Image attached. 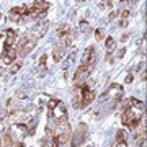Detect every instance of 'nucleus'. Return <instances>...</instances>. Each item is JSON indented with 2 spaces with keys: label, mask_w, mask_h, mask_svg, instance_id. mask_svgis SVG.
I'll return each mask as SVG.
<instances>
[{
  "label": "nucleus",
  "mask_w": 147,
  "mask_h": 147,
  "mask_svg": "<svg viewBox=\"0 0 147 147\" xmlns=\"http://www.w3.org/2000/svg\"><path fill=\"white\" fill-rule=\"evenodd\" d=\"M87 124H84V123H80L79 124V127L75 129V132H74V136H72V141H70V146L72 147H79V146H82L84 144V141H85V137H87Z\"/></svg>",
  "instance_id": "nucleus-1"
},
{
  "label": "nucleus",
  "mask_w": 147,
  "mask_h": 147,
  "mask_svg": "<svg viewBox=\"0 0 147 147\" xmlns=\"http://www.w3.org/2000/svg\"><path fill=\"white\" fill-rule=\"evenodd\" d=\"M92 69H93V65H87V64H82V65L77 67L75 75H74V80H75V85H77V87L82 85L85 80L88 79V74L92 72Z\"/></svg>",
  "instance_id": "nucleus-2"
},
{
  "label": "nucleus",
  "mask_w": 147,
  "mask_h": 147,
  "mask_svg": "<svg viewBox=\"0 0 147 147\" xmlns=\"http://www.w3.org/2000/svg\"><path fill=\"white\" fill-rule=\"evenodd\" d=\"M47 26H49V23H47V21H42V23H39V25H36L34 28L30 30L28 36H31L33 39H39V38H42L44 34H46Z\"/></svg>",
  "instance_id": "nucleus-3"
},
{
  "label": "nucleus",
  "mask_w": 147,
  "mask_h": 147,
  "mask_svg": "<svg viewBox=\"0 0 147 147\" xmlns=\"http://www.w3.org/2000/svg\"><path fill=\"white\" fill-rule=\"evenodd\" d=\"M36 46V39H33V38L28 36L26 41L23 42L21 46H18V54H21V56H26L28 53H31L33 47Z\"/></svg>",
  "instance_id": "nucleus-4"
},
{
  "label": "nucleus",
  "mask_w": 147,
  "mask_h": 147,
  "mask_svg": "<svg viewBox=\"0 0 147 147\" xmlns=\"http://www.w3.org/2000/svg\"><path fill=\"white\" fill-rule=\"evenodd\" d=\"M51 115L56 121H67V111H65V106L62 103H59L54 110H51Z\"/></svg>",
  "instance_id": "nucleus-5"
},
{
  "label": "nucleus",
  "mask_w": 147,
  "mask_h": 147,
  "mask_svg": "<svg viewBox=\"0 0 147 147\" xmlns=\"http://www.w3.org/2000/svg\"><path fill=\"white\" fill-rule=\"evenodd\" d=\"M49 8V3L46 0H34L31 7V11H46Z\"/></svg>",
  "instance_id": "nucleus-6"
},
{
  "label": "nucleus",
  "mask_w": 147,
  "mask_h": 147,
  "mask_svg": "<svg viewBox=\"0 0 147 147\" xmlns=\"http://www.w3.org/2000/svg\"><path fill=\"white\" fill-rule=\"evenodd\" d=\"M134 118H136V116L132 115L131 108H127V110L123 111V116H121V123H123L124 126H129V124H131V121L134 119Z\"/></svg>",
  "instance_id": "nucleus-7"
},
{
  "label": "nucleus",
  "mask_w": 147,
  "mask_h": 147,
  "mask_svg": "<svg viewBox=\"0 0 147 147\" xmlns=\"http://www.w3.org/2000/svg\"><path fill=\"white\" fill-rule=\"evenodd\" d=\"M15 39H16V33L13 31V30H8L7 31V39H5V51L8 49V47H11L13 46V42H15Z\"/></svg>",
  "instance_id": "nucleus-8"
},
{
  "label": "nucleus",
  "mask_w": 147,
  "mask_h": 147,
  "mask_svg": "<svg viewBox=\"0 0 147 147\" xmlns=\"http://www.w3.org/2000/svg\"><path fill=\"white\" fill-rule=\"evenodd\" d=\"M13 144H15V139H13V136H11L10 132L3 134V137H2V142H0V146H2V147H13Z\"/></svg>",
  "instance_id": "nucleus-9"
},
{
  "label": "nucleus",
  "mask_w": 147,
  "mask_h": 147,
  "mask_svg": "<svg viewBox=\"0 0 147 147\" xmlns=\"http://www.w3.org/2000/svg\"><path fill=\"white\" fill-rule=\"evenodd\" d=\"M93 100H95V92H93V90H85V92H84V98H82L84 106L85 105H90Z\"/></svg>",
  "instance_id": "nucleus-10"
},
{
  "label": "nucleus",
  "mask_w": 147,
  "mask_h": 147,
  "mask_svg": "<svg viewBox=\"0 0 147 147\" xmlns=\"http://www.w3.org/2000/svg\"><path fill=\"white\" fill-rule=\"evenodd\" d=\"M3 62L7 64V65H8V64H11L13 62V61H15V57H16V51H13V49H10V51H8V49H7V51H3Z\"/></svg>",
  "instance_id": "nucleus-11"
},
{
  "label": "nucleus",
  "mask_w": 147,
  "mask_h": 147,
  "mask_svg": "<svg viewBox=\"0 0 147 147\" xmlns=\"http://www.w3.org/2000/svg\"><path fill=\"white\" fill-rule=\"evenodd\" d=\"M28 115L25 111H15V113H11V119L15 121V123H23V121H26Z\"/></svg>",
  "instance_id": "nucleus-12"
},
{
  "label": "nucleus",
  "mask_w": 147,
  "mask_h": 147,
  "mask_svg": "<svg viewBox=\"0 0 147 147\" xmlns=\"http://www.w3.org/2000/svg\"><path fill=\"white\" fill-rule=\"evenodd\" d=\"M127 103H129V106H132L134 110H139V111L144 110V103H142V101H139L137 98H129V100H127Z\"/></svg>",
  "instance_id": "nucleus-13"
},
{
  "label": "nucleus",
  "mask_w": 147,
  "mask_h": 147,
  "mask_svg": "<svg viewBox=\"0 0 147 147\" xmlns=\"http://www.w3.org/2000/svg\"><path fill=\"white\" fill-rule=\"evenodd\" d=\"M36 126H38V121L36 119H30V123H28V126H26V134L33 136L34 131H36Z\"/></svg>",
  "instance_id": "nucleus-14"
},
{
  "label": "nucleus",
  "mask_w": 147,
  "mask_h": 147,
  "mask_svg": "<svg viewBox=\"0 0 147 147\" xmlns=\"http://www.w3.org/2000/svg\"><path fill=\"white\" fill-rule=\"evenodd\" d=\"M70 31H72V28L69 26V25H61V28L57 30L59 36H62V34H67V33H70Z\"/></svg>",
  "instance_id": "nucleus-15"
},
{
  "label": "nucleus",
  "mask_w": 147,
  "mask_h": 147,
  "mask_svg": "<svg viewBox=\"0 0 147 147\" xmlns=\"http://www.w3.org/2000/svg\"><path fill=\"white\" fill-rule=\"evenodd\" d=\"M74 59H75V53H72V54H70V56H69L67 59H65V62L62 64V67H64V69H69V67H70V65H72Z\"/></svg>",
  "instance_id": "nucleus-16"
},
{
  "label": "nucleus",
  "mask_w": 147,
  "mask_h": 147,
  "mask_svg": "<svg viewBox=\"0 0 147 147\" xmlns=\"http://www.w3.org/2000/svg\"><path fill=\"white\" fill-rule=\"evenodd\" d=\"M105 46H106V49H108V51H113V49H115V46H116L115 39H113V38H106Z\"/></svg>",
  "instance_id": "nucleus-17"
},
{
  "label": "nucleus",
  "mask_w": 147,
  "mask_h": 147,
  "mask_svg": "<svg viewBox=\"0 0 147 147\" xmlns=\"http://www.w3.org/2000/svg\"><path fill=\"white\" fill-rule=\"evenodd\" d=\"M116 144H124V131H118L116 132Z\"/></svg>",
  "instance_id": "nucleus-18"
},
{
  "label": "nucleus",
  "mask_w": 147,
  "mask_h": 147,
  "mask_svg": "<svg viewBox=\"0 0 147 147\" xmlns=\"http://www.w3.org/2000/svg\"><path fill=\"white\" fill-rule=\"evenodd\" d=\"M80 31L85 33V34L90 31V25L87 23V21H80Z\"/></svg>",
  "instance_id": "nucleus-19"
},
{
  "label": "nucleus",
  "mask_w": 147,
  "mask_h": 147,
  "mask_svg": "<svg viewBox=\"0 0 147 147\" xmlns=\"http://www.w3.org/2000/svg\"><path fill=\"white\" fill-rule=\"evenodd\" d=\"M21 69V64L20 62H11V67H10V74H16L18 70Z\"/></svg>",
  "instance_id": "nucleus-20"
},
{
  "label": "nucleus",
  "mask_w": 147,
  "mask_h": 147,
  "mask_svg": "<svg viewBox=\"0 0 147 147\" xmlns=\"http://www.w3.org/2000/svg\"><path fill=\"white\" fill-rule=\"evenodd\" d=\"M57 105H59V101H57V100H49V101H47V108H49V111L54 110V108H56Z\"/></svg>",
  "instance_id": "nucleus-21"
},
{
  "label": "nucleus",
  "mask_w": 147,
  "mask_h": 147,
  "mask_svg": "<svg viewBox=\"0 0 147 147\" xmlns=\"http://www.w3.org/2000/svg\"><path fill=\"white\" fill-rule=\"evenodd\" d=\"M46 61H47V56H46V54H42L41 59H39V65H41L42 69L46 67Z\"/></svg>",
  "instance_id": "nucleus-22"
},
{
  "label": "nucleus",
  "mask_w": 147,
  "mask_h": 147,
  "mask_svg": "<svg viewBox=\"0 0 147 147\" xmlns=\"http://www.w3.org/2000/svg\"><path fill=\"white\" fill-rule=\"evenodd\" d=\"M95 38H96L98 41H101V39H103V30H96V31H95Z\"/></svg>",
  "instance_id": "nucleus-23"
},
{
  "label": "nucleus",
  "mask_w": 147,
  "mask_h": 147,
  "mask_svg": "<svg viewBox=\"0 0 147 147\" xmlns=\"http://www.w3.org/2000/svg\"><path fill=\"white\" fill-rule=\"evenodd\" d=\"M100 7H101V8H105V7H111V2H110V0H101Z\"/></svg>",
  "instance_id": "nucleus-24"
},
{
  "label": "nucleus",
  "mask_w": 147,
  "mask_h": 147,
  "mask_svg": "<svg viewBox=\"0 0 147 147\" xmlns=\"http://www.w3.org/2000/svg\"><path fill=\"white\" fill-rule=\"evenodd\" d=\"M131 82H132V74L129 72V74L126 75V84H131Z\"/></svg>",
  "instance_id": "nucleus-25"
},
{
  "label": "nucleus",
  "mask_w": 147,
  "mask_h": 147,
  "mask_svg": "<svg viewBox=\"0 0 147 147\" xmlns=\"http://www.w3.org/2000/svg\"><path fill=\"white\" fill-rule=\"evenodd\" d=\"M124 53H126V51H124V49H119V51H118V54H116V57H123V56H124Z\"/></svg>",
  "instance_id": "nucleus-26"
},
{
  "label": "nucleus",
  "mask_w": 147,
  "mask_h": 147,
  "mask_svg": "<svg viewBox=\"0 0 147 147\" xmlns=\"http://www.w3.org/2000/svg\"><path fill=\"white\" fill-rule=\"evenodd\" d=\"M118 15H119L118 11H113V13H111V15H110V18H111V20H113V18H118Z\"/></svg>",
  "instance_id": "nucleus-27"
},
{
  "label": "nucleus",
  "mask_w": 147,
  "mask_h": 147,
  "mask_svg": "<svg viewBox=\"0 0 147 147\" xmlns=\"http://www.w3.org/2000/svg\"><path fill=\"white\" fill-rule=\"evenodd\" d=\"M121 15H123V18H127V16H129V10H124Z\"/></svg>",
  "instance_id": "nucleus-28"
},
{
  "label": "nucleus",
  "mask_w": 147,
  "mask_h": 147,
  "mask_svg": "<svg viewBox=\"0 0 147 147\" xmlns=\"http://www.w3.org/2000/svg\"><path fill=\"white\" fill-rule=\"evenodd\" d=\"M127 39H129V34H124V36L121 38V41H127Z\"/></svg>",
  "instance_id": "nucleus-29"
},
{
  "label": "nucleus",
  "mask_w": 147,
  "mask_h": 147,
  "mask_svg": "<svg viewBox=\"0 0 147 147\" xmlns=\"http://www.w3.org/2000/svg\"><path fill=\"white\" fill-rule=\"evenodd\" d=\"M129 2H131V3H134V2H136V0H129Z\"/></svg>",
  "instance_id": "nucleus-30"
},
{
  "label": "nucleus",
  "mask_w": 147,
  "mask_h": 147,
  "mask_svg": "<svg viewBox=\"0 0 147 147\" xmlns=\"http://www.w3.org/2000/svg\"><path fill=\"white\" fill-rule=\"evenodd\" d=\"M0 20H2V13H0Z\"/></svg>",
  "instance_id": "nucleus-31"
},
{
  "label": "nucleus",
  "mask_w": 147,
  "mask_h": 147,
  "mask_svg": "<svg viewBox=\"0 0 147 147\" xmlns=\"http://www.w3.org/2000/svg\"><path fill=\"white\" fill-rule=\"evenodd\" d=\"M79 2H84V0H79Z\"/></svg>",
  "instance_id": "nucleus-32"
},
{
  "label": "nucleus",
  "mask_w": 147,
  "mask_h": 147,
  "mask_svg": "<svg viewBox=\"0 0 147 147\" xmlns=\"http://www.w3.org/2000/svg\"><path fill=\"white\" fill-rule=\"evenodd\" d=\"M0 142H2V137H0Z\"/></svg>",
  "instance_id": "nucleus-33"
}]
</instances>
